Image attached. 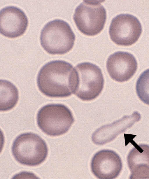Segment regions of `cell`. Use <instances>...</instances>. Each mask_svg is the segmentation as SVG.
Instances as JSON below:
<instances>
[{
    "instance_id": "13",
    "label": "cell",
    "mask_w": 149,
    "mask_h": 179,
    "mask_svg": "<svg viewBox=\"0 0 149 179\" xmlns=\"http://www.w3.org/2000/svg\"><path fill=\"white\" fill-rule=\"evenodd\" d=\"M1 111H6L12 109L17 104L19 99V93L16 86L10 82L1 80Z\"/></svg>"
},
{
    "instance_id": "3",
    "label": "cell",
    "mask_w": 149,
    "mask_h": 179,
    "mask_svg": "<svg viewBox=\"0 0 149 179\" xmlns=\"http://www.w3.org/2000/svg\"><path fill=\"white\" fill-rule=\"evenodd\" d=\"M11 151L14 159L19 163L35 166L46 160L48 149L46 142L39 135L27 132L20 134L15 138Z\"/></svg>"
},
{
    "instance_id": "12",
    "label": "cell",
    "mask_w": 149,
    "mask_h": 179,
    "mask_svg": "<svg viewBox=\"0 0 149 179\" xmlns=\"http://www.w3.org/2000/svg\"><path fill=\"white\" fill-rule=\"evenodd\" d=\"M127 161L131 172L130 179H149V145L135 146L129 152Z\"/></svg>"
},
{
    "instance_id": "7",
    "label": "cell",
    "mask_w": 149,
    "mask_h": 179,
    "mask_svg": "<svg viewBox=\"0 0 149 179\" xmlns=\"http://www.w3.org/2000/svg\"><path fill=\"white\" fill-rule=\"evenodd\" d=\"M142 30L141 24L136 17L131 14H120L112 20L109 34L110 39L116 44L129 46L138 41Z\"/></svg>"
},
{
    "instance_id": "11",
    "label": "cell",
    "mask_w": 149,
    "mask_h": 179,
    "mask_svg": "<svg viewBox=\"0 0 149 179\" xmlns=\"http://www.w3.org/2000/svg\"><path fill=\"white\" fill-rule=\"evenodd\" d=\"M141 115L134 111L130 115H125L109 124L103 125L93 134L91 139L96 145H102L114 139L119 134L125 132L141 119Z\"/></svg>"
},
{
    "instance_id": "6",
    "label": "cell",
    "mask_w": 149,
    "mask_h": 179,
    "mask_svg": "<svg viewBox=\"0 0 149 179\" xmlns=\"http://www.w3.org/2000/svg\"><path fill=\"white\" fill-rule=\"evenodd\" d=\"M101 2L97 1H84L76 8L73 19L78 29L84 34L95 36L103 29L107 13Z\"/></svg>"
},
{
    "instance_id": "4",
    "label": "cell",
    "mask_w": 149,
    "mask_h": 179,
    "mask_svg": "<svg viewBox=\"0 0 149 179\" xmlns=\"http://www.w3.org/2000/svg\"><path fill=\"white\" fill-rule=\"evenodd\" d=\"M36 120L38 126L42 131L52 136L67 133L74 121L70 110L61 104L43 106L38 111Z\"/></svg>"
},
{
    "instance_id": "2",
    "label": "cell",
    "mask_w": 149,
    "mask_h": 179,
    "mask_svg": "<svg viewBox=\"0 0 149 179\" xmlns=\"http://www.w3.org/2000/svg\"><path fill=\"white\" fill-rule=\"evenodd\" d=\"M75 36L69 24L62 20L49 22L41 32L40 42L43 48L52 55H63L73 48Z\"/></svg>"
},
{
    "instance_id": "9",
    "label": "cell",
    "mask_w": 149,
    "mask_h": 179,
    "mask_svg": "<svg viewBox=\"0 0 149 179\" xmlns=\"http://www.w3.org/2000/svg\"><path fill=\"white\" fill-rule=\"evenodd\" d=\"M138 64L132 54L118 51L111 55L106 62V68L111 78L118 82H126L134 75Z\"/></svg>"
},
{
    "instance_id": "5",
    "label": "cell",
    "mask_w": 149,
    "mask_h": 179,
    "mask_svg": "<svg viewBox=\"0 0 149 179\" xmlns=\"http://www.w3.org/2000/svg\"><path fill=\"white\" fill-rule=\"evenodd\" d=\"M74 68L77 79L73 94L83 101H91L97 98L103 90L104 82L100 68L92 63L84 62Z\"/></svg>"
},
{
    "instance_id": "8",
    "label": "cell",
    "mask_w": 149,
    "mask_h": 179,
    "mask_svg": "<svg viewBox=\"0 0 149 179\" xmlns=\"http://www.w3.org/2000/svg\"><path fill=\"white\" fill-rule=\"evenodd\" d=\"M121 159L116 152L102 150L93 156L91 163V171L100 179H113L117 177L122 169Z\"/></svg>"
},
{
    "instance_id": "10",
    "label": "cell",
    "mask_w": 149,
    "mask_h": 179,
    "mask_svg": "<svg viewBox=\"0 0 149 179\" xmlns=\"http://www.w3.org/2000/svg\"><path fill=\"white\" fill-rule=\"evenodd\" d=\"M24 12L16 6H9L0 10V32L9 38L19 37L25 32L28 25Z\"/></svg>"
},
{
    "instance_id": "14",
    "label": "cell",
    "mask_w": 149,
    "mask_h": 179,
    "mask_svg": "<svg viewBox=\"0 0 149 179\" xmlns=\"http://www.w3.org/2000/svg\"><path fill=\"white\" fill-rule=\"evenodd\" d=\"M135 88L139 99L149 106V69L140 74L136 81Z\"/></svg>"
},
{
    "instance_id": "1",
    "label": "cell",
    "mask_w": 149,
    "mask_h": 179,
    "mask_svg": "<svg viewBox=\"0 0 149 179\" xmlns=\"http://www.w3.org/2000/svg\"><path fill=\"white\" fill-rule=\"evenodd\" d=\"M76 74L70 63L62 60H53L44 65L37 78L38 87L44 95L51 98H63L73 94Z\"/></svg>"
}]
</instances>
